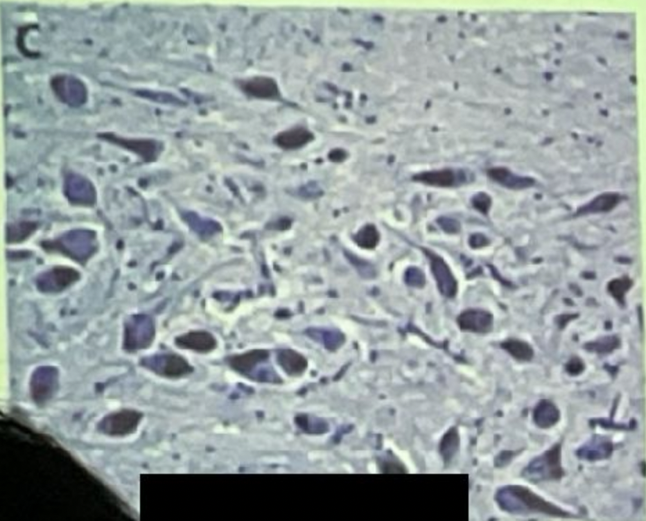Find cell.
<instances>
[{
    "mask_svg": "<svg viewBox=\"0 0 646 521\" xmlns=\"http://www.w3.org/2000/svg\"><path fill=\"white\" fill-rule=\"evenodd\" d=\"M494 499L502 511L512 515H542L560 518L577 517L576 515L545 500L524 486H502L496 491Z\"/></svg>",
    "mask_w": 646,
    "mask_h": 521,
    "instance_id": "1",
    "label": "cell"
},
{
    "mask_svg": "<svg viewBox=\"0 0 646 521\" xmlns=\"http://www.w3.org/2000/svg\"><path fill=\"white\" fill-rule=\"evenodd\" d=\"M565 475L560 443H555L532 459L521 471L522 477L532 484L559 481Z\"/></svg>",
    "mask_w": 646,
    "mask_h": 521,
    "instance_id": "2",
    "label": "cell"
},
{
    "mask_svg": "<svg viewBox=\"0 0 646 521\" xmlns=\"http://www.w3.org/2000/svg\"><path fill=\"white\" fill-rule=\"evenodd\" d=\"M43 247L49 251L60 252L84 264L96 249L95 235L90 231H76L55 240L45 242Z\"/></svg>",
    "mask_w": 646,
    "mask_h": 521,
    "instance_id": "3",
    "label": "cell"
},
{
    "mask_svg": "<svg viewBox=\"0 0 646 521\" xmlns=\"http://www.w3.org/2000/svg\"><path fill=\"white\" fill-rule=\"evenodd\" d=\"M155 337L152 319L146 315H135L126 320L124 326L123 347L128 351L147 348Z\"/></svg>",
    "mask_w": 646,
    "mask_h": 521,
    "instance_id": "4",
    "label": "cell"
},
{
    "mask_svg": "<svg viewBox=\"0 0 646 521\" xmlns=\"http://www.w3.org/2000/svg\"><path fill=\"white\" fill-rule=\"evenodd\" d=\"M50 84L57 98L70 107H80L87 100V89L85 84L74 76L55 75L51 78Z\"/></svg>",
    "mask_w": 646,
    "mask_h": 521,
    "instance_id": "5",
    "label": "cell"
},
{
    "mask_svg": "<svg viewBox=\"0 0 646 521\" xmlns=\"http://www.w3.org/2000/svg\"><path fill=\"white\" fill-rule=\"evenodd\" d=\"M142 417L143 414L137 410L124 409L106 415L97 428L109 436H125L137 430Z\"/></svg>",
    "mask_w": 646,
    "mask_h": 521,
    "instance_id": "6",
    "label": "cell"
},
{
    "mask_svg": "<svg viewBox=\"0 0 646 521\" xmlns=\"http://www.w3.org/2000/svg\"><path fill=\"white\" fill-rule=\"evenodd\" d=\"M58 388V371L51 366H42L36 369L30 381V391L33 400L42 405L49 400Z\"/></svg>",
    "mask_w": 646,
    "mask_h": 521,
    "instance_id": "7",
    "label": "cell"
},
{
    "mask_svg": "<svg viewBox=\"0 0 646 521\" xmlns=\"http://www.w3.org/2000/svg\"><path fill=\"white\" fill-rule=\"evenodd\" d=\"M141 364L158 375L167 378H180L193 371V367L182 357L176 354L156 355L146 357Z\"/></svg>",
    "mask_w": 646,
    "mask_h": 521,
    "instance_id": "8",
    "label": "cell"
},
{
    "mask_svg": "<svg viewBox=\"0 0 646 521\" xmlns=\"http://www.w3.org/2000/svg\"><path fill=\"white\" fill-rule=\"evenodd\" d=\"M79 278V272L73 268L55 267L41 274L36 280V285L42 292L56 293L63 291Z\"/></svg>",
    "mask_w": 646,
    "mask_h": 521,
    "instance_id": "9",
    "label": "cell"
},
{
    "mask_svg": "<svg viewBox=\"0 0 646 521\" xmlns=\"http://www.w3.org/2000/svg\"><path fill=\"white\" fill-rule=\"evenodd\" d=\"M424 251L430 260L431 271L441 294L448 298L455 297L457 283L449 266L434 252L427 249H424Z\"/></svg>",
    "mask_w": 646,
    "mask_h": 521,
    "instance_id": "10",
    "label": "cell"
},
{
    "mask_svg": "<svg viewBox=\"0 0 646 521\" xmlns=\"http://www.w3.org/2000/svg\"><path fill=\"white\" fill-rule=\"evenodd\" d=\"M614 450V444L608 436L594 434L575 451L576 457L590 462L609 459Z\"/></svg>",
    "mask_w": 646,
    "mask_h": 521,
    "instance_id": "11",
    "label": "cell"
},
{
    "mask_svg": "<svg viewBox=\"0 0 646 521\" xmlns=\"http://www.w3.org/2000/svg\"><path fill=\"white\" fill-rule=\"evenodd\" d=\"M457 323L462 330L486 333L493 328L494 317L487 310L469 308L459 315Z\"/></svg>",
    "mask_w": 646,
    "mask_h": 521,
    "instance_id": "12",
    "label": "cell"
},
{
    "mask_svg": "<svg viewBox=\"0 0 646 521\" xmlns=\"http://www.w3.org/2000/svg\"><path fill=\"white\" fill-rule=\"evenodd\" d=\"M241 90L246 94L261 99L278 98L279 88L277 82L271 78L257 76L239 82Z\"/></svg>",
    "mask_w": 646,
    "mask_h": 521,
    "instance_id": "13",
    "label": "cell"
},
{
    "mask_svg": "<svg viewBox=\"0 0 646 521\" xmlns=\"http://www.w3.org/2000/svg\"><path fill=\"white\" fill-rule=\"evenodd\" d=\"M488 177L500 185L513 190H521L532 187L534 179L530 177L517 175L507 168L496 167L487 171Z\"/></svg>",
    "mask_w": 646,
    "mask_h": 521,
    "instance_id": "14",
    "label": "cell"
},
{
    "mask_svg": "<svg viewBox=\"0 0 646 521\" xmlns=\"http://www.w3.org/2000/svg\"><path fill=\"white\" fill-rule=\"evenodd\" d=\"M175 344L182 348L206 353L215 348L216 341L208 332L192 331L177 337L175 339Z\"/></svg>",
    "mask_w": 646,
    "mask_h": 521,
    "instance_id": "15",
    "label": "cell"
},
{
    "mask_svg": "<svg viewBox=\"0 0 646 521\" xmlns=\"http://www.w3.org/2000/svg\"><path fill=\"white\" fill-rule=\"evenodd\" d=\"M98 136L102 139L132 150L146 159H152L156 152V143L150 140L126 139L109 132L101 133Z\"/></svg>",
    "mask_w": 646,
    "mask_h": 521,
    "instance_id": "16",
    "label": "cell"
},
{
    "mask_svg": "<svg viewBox=\"0 0 646 521\" xmlns=\"http://www.w3.org/2000/svg\"><path fill=\"white\" fill-rule=\"evenodd\" d=\"M561 413L557 406L548 399L540 400L532 411L534 423L539 428L548 429L560 420Z\"/></svg>",
    "mask_w": 646,
    "mask_h": 521,
    "instance_id": "17",
    "label": "cell"
},
{
    "mask_svg": "<svg viewBox=\"0 0 646 521\" xmlns=\"http://www.w3.org/2000/svg\"><path fill=\"white\" fill-rule=\"evenodd\" d=\"M622 196L616 192L603 193L587 204L580 206L575 212V215L581 216L588 214L609 212L614 209L621 201Z\"/></svg>",
    "mask_w": 646,
    "mask_h": 521,
    "instance_id": "18",
    "label": "cell"
},
{
    "mask_svg": "<svg viewBox=\"0 0 646 521\" xmlns=\"http://www.w3.org/2000/svg\"><path fill=\"white\" fill-rule=\"evenodd\" d=\"M462 173L461 175H463ZM457 177L455 172L450 169L423 172L413 176L414 181L436 187H450L456 184L457 182L464 181V175Z\"/></svg>",
    "mask_w": 646,
    "mask_h": 521,
    "instance_id": "19",
    "label": "cell"
},
{
    "mask_svg": "<svg viewBox=\"0 0 646 521\" xmlns=\"http://www.w3.org/2000/svg\"><path fill=\"white\" fill-rule=\"evenodd\" d=\"M67 195L73 203L91 204L94 200V190L89 182L83 178L71 177L66 184Z\"/></svg>",
    "mask_w": 646,
    "mask_h": 521,
    "instance_id": "20",
    "label": "cell"
},
{
    "mask_svg": "<svg viewBox=\"0 0 646 521\" xmlns=\"http://www.w3.org/2000/svg\"><path fill=\"white\" fill-rule=\"evenodd\" d=\"M313 138L311 132L303 127H295L284 131L275 139L277 144L286 150H295L299 148Z\"/></svg>",
    "mask_w": 646,
    "mask_h": 521,
    "instance_id": "21",
    "label": "cell"
},
{
    "mask_svg": "<svg viewBox=\"0 0 646 521\" xmlns=\"http://www.w3.org/2000/svg\"><path fill=\"white\" fill-rule=\"evenodd\" d=\"M268 354L262 350H254L241 355L231 357L229 366L235 371L244 375H250L254 368L266 360Z\"/></svg>",
    "mask_w": 646,
    "mask_h": 521,
    "instance_id": "22",
    "label": "cell"
},
{
    "mask_svg": "<svg viewBox=\"0 0 646 521\" xmlns=\"http://www.w3.org/2000/svg\"><path fill=\"white\" fill-rule=\"evenodd\" d=\"M512 357L518 361L529 362L534 356L532 347L526 342L517 339H508L500 344Z\"/></svg>",
    "mask_w": 646,
    "mask_h": 521,
    "instance_id": "23",
    "label": "cell"
},
{
    "mask_svg": "<svg viewBox=\"0 0 646 521\" xmlns=\"http://www.w3.org/2000/svg\"><path fill=\"white\" fill-rule=\"evenodd\" d=\"M620 345L621 341L617 335H607L586 343L584 348L588 352L607 354L618 348Z\"/></svg>",
    "mask_w": 646,
    "mask_h": 521,
    "instance_id": "24",
    "label": "cell"
},
{
    "mask_svg": "<svg viewBox=\"0 0 646 521\" xmlns=\"http://www.w3.org/2000/svg\"><path fill=\"white\" fill-rule=\"evenodd\" d=\"M279 362L290 374H297L304 370L306 363L299 355L290 351H283L279 355Z\"/></svg>",
    "mask_w": 646,
    "mask_h": 521,
    "instance_id": "25",
    "label": "cell"
},
{
    "mask_svg": "<svg viewBox=\"0 0 646 521\" xmlns=\"http://www.w3.org/2000/svg\"><path fill=\"white\" fill-rule=\"evenodd\" d=\"M632 285L633 281L629 276H623L610 281L607 285V290L616 301L623 306L625 304V294Z\"/></svg>",
    "mask_w": 646,
    "mask_h": 521,
    "instance_id": "26",
    "label": "cell"
},
{
    "mask_svg": "<svg viewBox=\"0 0 646 521\" xmlns=\"http://www.w3.org/2000/svg\"><path fill=\"white\" fill-rule=\"evenodd\" d=\"M355 240L361 247L373 249L379 241V233L374 225L367 224L356 233Z\"/></svg>",
    "mask_w": 646,
    "mask_h": 521,
    "instance_id": "27",
    "label": "cell"
},
{
    "mask_svg": "<svg viewBox=\"0 0 646 521\" xmlns=\"http://www.w3.org/2000/svg\"><path fill=\"white\" fill-rule=\"evenodd\" d=\"M459 446V436L456 429L453 427L448 431L440 443V453L445 461H450Z\"/></svg>",
    "mask_w": 646,
    "mask_h": 521,
    "instance_id": "28",
    "label": "cell"
},
{
    "mask_svg": "<svg viewBox=\"0 0 646 521\" xmlns=\"http://www.w3.org/2000/svg\"><path fill=\"white\" fill-rule=\"evenodd\" d=\"M588 423L591 427L598 425L604 429L620 431H632L637 427V422L634 418H631L628 423H617L611 417L609 418H594L591 419Z\"/></svg>",
    "mask_w": 646,
    "mask_h": 521,
    "instance_id": "29",
    "label": "cell"
},
{
    "mask_svg": "<svg viewBox=\"0 0 646 521\" xmlns=\"http://www.w3.org/2000/svg\"><path fill=\"white\" fill-rule=\"evenodd\" d=\"M35 229L30 222H20L8 227L6 240L8 242H18L26 239Z\"/></svg>",
    "mask_w": 646,
    "mask_h": 521,
    "instance_id": "30",
    "label": "cell"
},
{
    "mask_svg": "<svg viewBox=\"0 0 646 521\" xmlns=\"http://www.w3.org/2000/svg\"><path fill=\"white\" fill-rule=\"evenodd\" d=\"M405 281L411 287L420 288L425 285V275L419 268L410 267L405 271Z\"/></svg>",
    "mask_w": 646,
    "mask_h": 521,
    "instance_id": "31",
    "label": "cell"
},
{
    "mask_svg": "<svg viewBox=\"0 0 646 521\" xmlns=\"http://www.w3.org/2000/svg\"><path fill=\"white\" fill-rule=\"evenodd\" d=\"M471 204L477 211L482 214H487L491 204V199L488 194L480 192L473 196Z\"/></svg>",
    "mask_w": 646,
    "mask_h": 521,
    "instance_id": "32",
    "label": "cell"
},
{
    "mask_svg": "<svg viewBox=\"0 0 646 521\" xmlns=\"http://www.w3.org/2000/svg\"><path fill=\"white\" fill-rule=\"evenodd\" d=\"M564 369L568 375L577 376L584 371L585 364L580 357L573 356L565 364Z\"/></svg>",
    "mask_w": 646,
    "mask_h": 521,
    "instance_id": "33",
    "label": "cell"
},
{
    "mask_svg": "<svg viewBox=\"0 0 646 521\" xmlns=\"http://www.w3.org/2000/svg\"><path fill=\"white\" fill-rule=\"evenodd\" d=\"M437 222L441 229L448 233H457L461 229L460 222L452 218L439 217Z\"/></svg>",
    "mask_w": 646,
    "mask_h": 521,
    "instance_id": "34",
    "label": "cell"
},
{
    "mask_svg": "<svg viewBox=\"0 0 646 521\" xmlns=\"http://www.w3.org/2000/svg\"><path fill=\"white\" fill-rule=\"evenodd\" d=\"M489 239L483 234L476 233L469 238V244L473 249L480 248L489 244Z\"/></svg>",
    "mask_w": 646,
    "mask_h": 521,
    "instance_id": "35",
    "label": "cell"
},
{
    "mask_svg": "<svg viewBox=\"0 0 646 521\" xmlns=\"http://www.w3.org/2000/svg\"><path fill=\"white\" fill-rule=\"evenodd\" d=\"M517 453V451L507 450L501 452L496 459V465L500 467L507 465Z\"/></svg>",
    "mask_w": 646,
    "mask_h": 521,
    "instance_id": "36",
    "label": "cell"
},
{
    "mask_svg": "<svg viewBox=\"0 0 646 521\" xmlns=\"http://www.w3.org/2000/svg\"><path fill=\"white\" fill-rule=\"evenodd\" d=\"M577 317V314L560 315L556 317L555 323L559 328H564L570 321L576 319Z\"/></svg>",
    "mask_w": 646,
    "mask_h": 521,
    "instance_id": "37",
    "label": "cell"
},
{
    "mask_svg": "<svg viewBox=\"0 0 646 521\" xmlns=\"http://www.w3.org/2000/svg\"><path fill=\"white\" fill-rule=\"evenodd\" d=\"M330 159L334 161H341L345 157V153L340 150H333L329 155Z\"/></svg>",
    "mask_w": 646,
    "mask_h": 521,
    "instance_id": "38",
    "label": "cell"
}]
</instances>
